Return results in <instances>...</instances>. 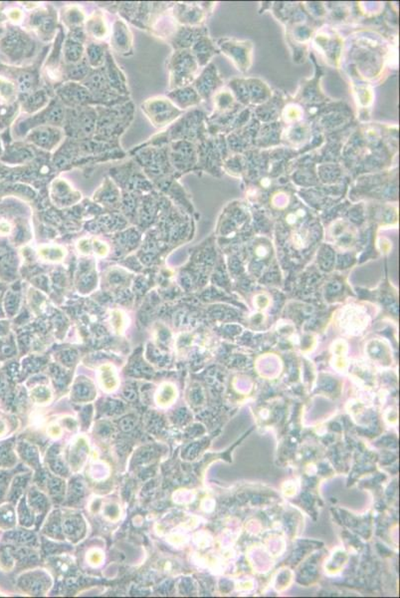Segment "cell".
<instances>
[{"mask_svg": "<svg viewBox=\"0 0 400 598\" xmlns=\"http://www.w3.org/2000/svg\"><path fill=\"white\" fill-rule=\"evenodd\" d=\"M47 432L48 433H49L51 437H54V438H56V437L60 436L62 433V430L58 425H56V424H52V425H50L49 428H48Z\"/></svg>", "mask_w": 400, "mask_h": 598, "instance_id": "10", "label": "cell"}, {"mask_svg": "<svg viewBox=\"0 0 400 598\" xmlns=\"http://www.w3.org/2000/svg\"><path fill=\"white\" fill-rule=\"evenodd\" d=\"M174 398V390L169 384H163L161 386L156 395V401L158 405L167 406L172 404Z\"/></svg>", "mask_w": 400, "mask_h": 598, "instance_id": "5", "label": "cell"}, {"mask_svg": "<svg viewBox=\"0 0 400 598\" xmlns=\"http://www.w3.org/2000/svg\"><path fill=\"white\" fill-rule=\"evenodd\" d=\"M0 595H1V591H0Z\"/></svg>", "mask_w": 400, "mask_h": 598, "instance_id": "11", "label": "cell"}, {"mask_svg": "<svg viewBox=\"0 0 400 598\" xmlns=\"http://www.w3.org/2000/svg\"><path fill=\"white\" fill-rule=\"evenodd\" d=\"M99 381L105 391H114L118 387V377L114 368L110 365L102 366L99 371Z\"/></svg>", "mask_w": 400, "mask_h": 598, "instance_id": "2", "label": "cell"}, {"mask_svg": "<svg viewBox=\"0 0 400 598\" xmlns=\"http://www.w3.org/2000/svg\"><path fill=\"white\" fill-rule=\"evenodd\" d=\"M39 257L48 262H60L65 255L63 249L59 246H42L39 249Z\"/></svg>", "mask_w": 400, "mask_h": 598, "instance_id": "4", "label": "cell"}, {"mask_svg": "<svg viewBox=\"0 0 400 598\" xmlns=\"http://www.w3.org/2000/svg\"><path fill=\"white\" fill-rule=\"evenodd\" d=\"M13 427H10L8 418L0 416V439L5 438L6 436L10 434Z\"/></svg>", "mask_w": 400, "mask_h": 598, "instance_id": "9", "label": "cell"}, {"mask_svg": "<svg viewBox=\"0 0 400 598\" xmlns=\"http://www.w3.org/2000/svg\"><path fill=\"white\" fill-rule=\"evenodd\" d=\"M31 397L37 403L44 404L50 400L51 393L48 388L44 387V386H39V387L33 389L32 393H31Z\"/></svg>", "mask_w": 400, "mask_h": 598, "instance_id": "6", "label": "cell"}, {"mask_svg": "<svg viewBox=\"0 0 400 598\" xmlns=\"http://www.w3.org/2000/svg\"><path fill=\"white\" fill-rule=\"evenodd\" d=\"M103 553L98 549H92L87 555V560L89 562V564L93 566H100L103 562Z\"/></svg>", "mask_w": 400, "mask_h": 598, "instance_id": "7", "label": "cell"}, {"mask_svg": "<svg viewBox=\"0 0 400 598\" xmlns=\"http://www.w3.org/2000/svg\"><path fill=\"white\" fill-rule=\"evenodd\" d=\"M16 527V511L11 503L0 505V529L11 531Z\"/></svg>", "mask_w": 400, "mask_h": 598, "instance_id": "1", "label": "cell"}, {"mask_svg": "<svg viewBox=\"0 0 400 598\" xmlns=\"http://www.w3.org/2000/svg\"><path fill=\"white\" fill-rule=\"evenodd\" d=\"M15 566V560L8 544H0V569L10 573Z\"/></svg>", "mask_w": 400, "mask_h": 598, "instance_id": "3", "label": "cell"}, {"mask_svg": "<svg viewBox=\"0 0 400 598\" xmlns=\"http://www.w3.org/2000/svg\"><path fill=\"white\" fill-rule=\"evenodd\" d=\"M123 317L120 311H114L112 315V325L117 332H121L123 327Z\"/></svg>", "mask_w": 400, "mask_h": 598, "instance_id": "8", "label": "cell"}]
</instances>
